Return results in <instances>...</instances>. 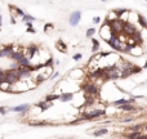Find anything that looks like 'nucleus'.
Returning <instances> with one entry per match:
<instances>
[{"label":"nucleus","mask_w":147,"mask_h":139,"mask_svg":"<svg viewBox=\"0 0 147 139\" xmlns=\"http://www.w3.org/2000/svg\"><path fill=\"white\" fill-rule=\"evenodd\" d=\"M5 76H7V82L8 84H15L19 80L18 77V70H7L5 71Z\"/></svg>","instance_id":"nucleus-1"},{"label":"nucleus","mask_w":147,"mask_h":139,"mask_svg":"<svg viewBox=\"0 0 147 139\" xmlns=\"http://www.w3.org/2000/svg\"><path fill=\"white\" fill-rule=\"evenodd\" d=\"M110 28L112 31V33H119L124 31V22H121L120 19H116L113 22H110Z\"/></svg>","instance_id":"nucleus-2"},{"label":"nucleus","mask_w":147,"mask_h":139,"mask_svg":"<svg viewBox=\"0 0 147 139\" xmlns=\"http://www.w3.org/2000/svg\"><path fill=\"white\" fill-rule=\"evenodd\" d=\"M105 110H98V111H92V112H88V113H83L81 118L83 120H92V118L95 117H99V116L105 115Z\"/></svg>","instance_id":"nucleus-3"},{"label":"nucleus","mask_w":147,"mask_h":139,"mask_svg":"<svg viewBox=\"0 0 147 139\" xmlns=\"http://www.w3.org/2000/svg\"><path fill=\"white\" fill-rule=\"evenodd\" d=\"M80 18H81V12H80V10H75V12H72L71 15H70L68 23L71 26H77L80 22Z\"/></svg>","instance_id":"nucleus-4"},{"label":"nucleus","mask_w":147,"mask_h":139,"mask_svg":"<svg viewBox=\"0 0 147 139\" xmlns=\"http://www.w3.org/2000/svg\"><path fill=\"white\" fill-rule=\"evenodd\" d=\"M123 32H125L128 36H134L138 31H137V28H136V26L134 25H132V23H129V22H126V23H124V31Z\"/></svg>","instance_id":"nucleus-5"},{"label":"nucleus","mask_w":147,"mask_h":139,"mask_svg":"<svg viewBox=\"0 0 147 139\" xmlns=\"http://www.w3.org/2000/svg\"><path fill=\"white\" fill-rule=\"evenodd\" d=\"M83 89H84V92L89 93V94L98 95V88L94 84H85V85H83Z\"/></svg>","instance_id":"nucleus-6"},{"label":"nucleus","mask_w":147,"mask_h":139,"mask_svg":"<svg viewBox=\"0 0 147 139\" xmlns=\"http://www.w3.org/2000/svg\"><path fill=\"white\" fill-rule=\"evenodd\" d=\"M13 46H5V48H3L1 50H0V57H10L13 53Z\"/></svg>","instance_id":"nucleus-7"},{"label":"nucleus","mask_w":147,"mask_h":139,"mask_svg":"<svg viewBox=\"0 0 147 139\" xmlns=\"http://www.w3.org/2000/svg\"><path fill=\"white\" fill-rule=\"evenodd\" d=\"M23 57H25V55H23L22 50H14V51L12 53V55H10V58H12L13 61H15V62L18 63V62H19L21 59L23 58Z\"/></svg>","instance_id":"nucleus-8"},{"label":"nucleus","mask_w":147,"mask_h":139,"mask_svg":"<svg viewBox=\"0 0 147 139\" xmlns=\"http://www.w3.org/2000/svg\"><path fill=\"white\" fill-rule=\"evenodd\" d=\"M30 75H31V71L28 68H22V67H19V68H18V77H19V79L28 77Z\"/></svg>","instance_id":"nucleus-9"},{"label":"nucleus","mask_w":147,"mask_h":139,"mask_svg":"<svg viewBox=\"0 0 147 139\" xmlns=\"http://www.w3.org/2000/svg\"><path fill=\"white\" fill-rule=\"evenodd\" d=\"M28 110H30V106L28 104H21V106H17V107L12 108L13 112H27Z\"/></svg>","instance_id":"nucleus-10"},{"label":"nucleus","mask_w":147,"mask_h":139,"mask_svg":"<svg viewBox=\"0 0 147 139\" xmlns=\"http://www.w3.org/2000/svg\"><path fill=\"white\" fill-rule=\"evenodd\" d=\"M72 97H74L72 93H62V94L59 95V99H61L62 102H70V100L72 99Z\"/></svg>","instance_id":"nucleus-11"},{"label":"nucleus","mask_w":147,"mask_h":139,"mask_svg":"<svg viewBox=\"0 0 147 139\" xmlns=\"http://www.w3.org/2000/svg\"><path fill=\"white\" fill-rule=\"evenodd\" d=\"M57 48L59 49V51L67 53V46H66V44H64L62 40H58V41H57Z\"/></svg>","instance_id":"nucleus-12"},{"label":"nucleus","mask_w":147,"mask_h":139,"mask_svg":"<svg viewBox=\"0 0 147 139\" xmlns=\"http://www.w3.org/2000/svg\"><path fill=\"white\" fill-rule=\"evenodd\" d=\"M129 139H141V133L139 131H134V133H130L128 135Z\"/></svg>","instance_id":"nucleus-13"},{"label":"nucleus","mask_w":147,"mask_h":139,"mask_svg":"<svg viewBox=\"0 0 147 139\" xmlns=\"http://www.w3.org/2000/svg\"><path fill=\"white\" fill-rule=\"evenodd\" d=\"M27 50H30L28 53H30V57H34L36 53H38V46H35V45H31L30 48L27 49Z\"/></svg>","instance_id":"nucleus-14"},{"label":"nucleus","mask_w":147,"mask_h":139,"mask_svg":"<svg viewBox=\"0 0 147 139\" xmlns=\"http://www.w3.org/2000/svg\"><path fill=\"white\" fill-rule=\"evenodd\" d=\"M107 133H108L107 129H101V130L93 133V135H94V136H102V135H105V134H107Z\"/></svg>","instance_id":"nucleus-15"},{"label":"nucleus","mask_w":147,"mask_h":139,"mask_svg":"<svg viewBox=\"0 0 147 139\" xmlns=\"http://www.w3.org/2000/svg\"><path fill=\"white\" fill-rule=\"evenodd\" d=\"M92 43H93V49L92 50L94 51H98V49H99V43H98V40H95V39H92Z\"/></svg>","instance_id":"nucleus-16"},{"label":"nucleus","mask_w":147,"mask_h":139,"mask_svg":"<svg viewBox=\"0 0 147 139\" xmlns=\"http://www.w3.org/2000/svg\"><path fill=\"white\" fill-rule=\"evenodd\" d=\"M120 110L125 111V112H128V111H133L134 110V106H130V104H126V106H121V107H119Z\"/></svg>","instance_id":"nucleus-17"},{"label":"nucleus","mask_w":147,"mask_h":139,"mask_svg":"<svg viewBox=\"0 0 147 139\" xmlns=\"http://www.w3.org/2000/svg\"><path fill=\"white\" fill-rule=\"evenodd\" d=\"M58 98H59V95L50 94V95H48V97L45 98V102H50V100H56V99H58Z\"/></svg>","instance_id":"nucleus-18"},{"label":"nucleus","mask_w":147,"mask_h":139,"mask_svg":"<svg viewBox=\"0 0 147 139\" xmlns=\"http://www.w3.org/2000/svg\"><path fill=\"white\" fill-rule=\"evenodd\" d=\"M138 22L141 23V26H142V27H144V28L147 27V22H146V21H144V18L142 17V15H138Z\"/></svg>","instance_id":"nucleus-19"},{"label":"nucleus","mask_w":147,"mask_h":139,"mask_svg":"<svg viewBox=\"0 0 147 139\" xmlns=\"http://www.w3.org/2000/svg\"><path fill=\"white\" fill-rule=\"evenodd\" d=\"M36 106H38V107H40V108H41V110H43V111H45L46 108H48V107H49V106H50V104H46L45 102H39V103H38V104H36Z\"/></svg>","instance_id":"nucleus-20"},{"label":"nucleus","mask_w":147,"mask_h":139,"mask_svg":"<svg viewBox=\"0 0 147 139\" xmlns=\"http://www.w3.org/2000/svg\"><path fill=\"white\" fill-rule=\"evenodd\" d=\"M130 71H132V74H139V72L142 71V68L141 67H138V66H133L130 68Z\"/></svg>","instance_id":"nucleus-21"},{"label":"nucleus","mask_w":147,"mask_h":139,"mask_svg":"<svg viewBox=\"0 0 147 139\" xmlns=\"http://www.w3.org/2000/svg\"><path fill=\"white\" fill-rule=\"evenodd\" d=\"M94 32H95L94 28H88V31H87V33H85V36H87V37H92V36L94 35Z\"/></svg>","instance_id":"nucleus-22"},{"label":"nucleus","mask_w":147,"mask_h":139,"mask_svg":"<svg viewBox=\"0 0 147 139\" xmlns=\"http://www.w3.org/2000/svg\"><path fill=\"white\" fill-rule=\"evenodd\" d=\"M28 125L30 126H45L46 122H44V121H40V122H30Z\"/></svg>","instance_id":"nucleus-23"},{"label":"nucleus","mask_w":147,"mask_h":139,"mask_svg":"<svg viewBox=\"0 0 147 139\" xmlns=\"http://www.w3.org/2000/svg\"><path fill=\"white\" fill-rule=\"evenodd\" d=\"M31 21H35V18L34 17H31V15H27V14H25V17H23V22H31Z\"/></svg>","instance_id":"nucleus-24"},{"label":"nucleus","mask_w":147,"mask_h":139,"mask_svg":"<svg viewBox=\"0 0 147 139\" xmlns=\"http://www.w3.org/2000/svg\"><path fill=\"white\" fill-rule=\"evenodd\" d=\"M10 8H12V7H10ZM12 9H14L15 12H17V14H19V15H22V17H25V12H23V10L18 9V8H12Z\"/></svg>","instance_id":"nucleus-25"},{"label":"nucleus","mask_w":147,"mask_h":139,"mask_svg":"<svg viewBox=\"0 0 147 139\" xmlns=\"http://www.w3.org/2000/svg\"><path fill=\"white\" fill-rule=\"evenodd\" d=\"M139 129H141V125H134V126H132V128H130V130H133V131H139Z\"/></svg>","instance_id":"nucleus-26"},{"label":"nucleus","mask_w":147,"mask_h":139,"mask_svg":"<svg viewBox=\"0 0 147 139\" xmlns=\"http://www.w3.org/2000/svg\"><path fill=\"white\" fill-rule=\"evenodd\" d=\"M52 63H53V59H48V61L44 63V66H52Z\"/></svg>","instance_id":"nucleus-27"},{"label":"nucleus","mask_w":147,"mask_h":139,"mask_svg":"<svg viewBox=\"0 0 147 139\" xmlns=\"http://www.w3.org/2000/svg\"><path fill=\"white\" fill-rule=\"evenodd\" d=\"M27 32H30V33H35L36 32V30L34 27H28L27 28Z\"/></svg>","instance_id":"nucleus-28"},{"label":"nucleus","mask_w":147,"mask_h":139,"mask_svg":"<svg viewBox=\"0 0 147 139\" xmlns=\"http://www.w3.org/2000/svg\"><path fill=\"white\" fill-rule=\"evenodd\" d=\"M5 111H7V108L5 107H0V113H1V115H5V113H7Z\"/></svg>","instance_id":"nucleus-29"},{"label":"nucleus","mask_w":147,"mask_h":139,"mask_svg":"<svg viewBox=\"0 0 147 139\" xmlns=\"http://www.w3.org/2000/svg\"><path fill=\"white\" fill-rule=\"evenodd\" d=\"M93 22H94V23H99L101 22V18L99 17H94V18H93Z\"/></svg>","instance_id":"nucleus-30"},{"label":"nucleus","mask_w":147,"mask_h":139,"mask_svg":"<svg viewBox=\"0 0 147 139\" xmlns=\"http://www.w3.org/2000/svg\"><path fill=\"white\" fill-rule=\"evenodd\" d=\"M80 58H81V54H75V55H74V59H75V61H79Z\"/></svg>","instance_id":"nucleus-31"},{"label":"nucleus","mask_w":147,"mask_h":139,"mask_svg":"<svg viewBox=\"0 0 147 139\" xmlns=\"http://www.w3.org/2000/svg\"><path fill=\"white\" fill-rule=\"evenodd\" d=\"M57 76H58V72H56V74H54V75H53V76H52V79H56V77H57Z\"/></svg>","instance_id":"nucleus-32"},{"label":"nucleus","mask_w":147,"mask_h":139,"mask_svg":"<svg viewBox=\"0 0 147 139\" xmlns=\"http://www.w3.org/2000/svg\"><path fill=\"white\" fill-rule=\"evenodd\" d=\"M141 139H147V135H141Z\"/></svg>","instance_id":"nucleus-33"},{"label":"nucleus","mask_w":147,"mask_h":139,"mask_svg":"<svg viewBox=\"0 0 147 139\" xmlns=\"http://www.w3.org/2000/svg\"><path fill=\"white\" fill-rule=\"evenodd\" d=\"M1 23H3L1 22V15H0V28H1Z\"/></svg>","instance_id":"nucleus-34"},{"label":"nucleus","mask_w":147,"mask_h":139,"mask_svg":"<svg viewBox=\"0 0 147 139\" xmlns=\"http://www.w3.org/2000/svg\"><path fill=\"white\" fill-rule=\"evenodd\" d=\"M143 68H147V61H146V63H144V66H143Z\"/></svg>","instance_id":"nucleus-35"},{"label":"nucleus","mask_w":147,"mask_h":139,"mask_svg":"<svg viewBox=\"0 0 147 139\" xmlns=\"http://www.w3.org/2000/svg\"><path fill=\"white\" fill-rule=\"evenodd\" d=\"M144 128H146V130H147V125H146V126H144Z\"/></svg>","instance_id":"nucleus-36"}]
</instances>
